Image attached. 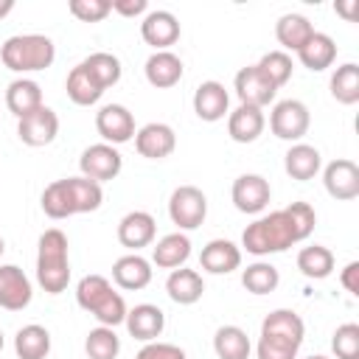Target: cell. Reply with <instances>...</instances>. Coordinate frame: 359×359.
Returning <instances> with one entry per match:
<instances>
[{
	"mask_svg": "<svg viewBox=\"0 0 359 359\" xmlns=\"http://www.w3.org/2000/svg\"><path fill=\"white\" fill-rule=\"evenodd\" d=\"M317 224V213L309 202H292L283 210H272L269 216L255 219L241 233V247L250 255H275L289 250L297 241H306Z\"/></svg>",
	"mask_w": 359,
	"mask_h": 359,
	"instance_id": "cell-1",
	"label": "cell"
},
{
	"mask_svg": "<svg viewBox=\"0 0 359 359\" xmlns=\"http://www.w3.org/2000/svg\"><path fill=\"white\" fill-rule=\"evenodd\" d=\"M42 210L48 219H67L76 213H93L104 202V191L95 180L87 177H65L50 182L42 191Z\"/></svg>",
	"mask_w": 359,
	"mask_h": 359,
	"instance_id": "cell-2",
	"label": "cell"
},
{
	"mask_svg": "<svg viewBox=\"0 0 359 359\" xmlns=\"http://www.w3.org/2000/svg\"><path fill=\"white\" fill-rule=\"evenodd\" d=\"M303 337H306V325L300 314L292 309H275L261 323L255 353L258 359H297Z\"/></svg>",
	"mask_w": 359,
	"mask_h": 359,
	"instance_id": "cell-3",
	"label": "cell"
},
{
	"mask_svg": "<svg viewBox=\"0 0 359 359\" xmlns=\"http://www.w3.org/2000/svg\"><path fill=\"white\" fill-rule=\"evenodd\" d=\"M67 236L59 227H48L36 244V283L48 294H62L70 283Z\"/></svg>",
	"mask_w": 359,
	"mask_h": 359,
	"instance_id": "cell-4",
	"label": "cell"
},
{
	"mask_svg": "<svg viewBox=\"0 0 359 359\" xmlns=\"http://www.w3.org/2000/svg\"><path fill=\"white\" fill-rule=\"evenodd\" d=\"M76 303L84 311H90L98 320V325H107V328L121 325L129 311L121 292H115L104 275H84L76 286Z\"/></svg>",
	"mask_w": 359,
	"mask_h": 359,
	"instance_id": "cell-5",
	"label": "cell"
},
{
	"mask_svg": "<svg viewBox=\"0 0 359 359\" xmlns=\"http://www.w3.org/2000/svg\"><path fill=\"white\" fill-rule=\"evenodd\" d=\"M0 59L14 73H36V70H45L53 65L56 45L45 34H17L3 42Z\"/></svg>",
	"mask_w": 359,
	"mask_h": 359,
	"instance_id": "cell-6",
	"label": "cell"
},
{
	"mask_svg": "<svg viewBox=\"0 0 359 359\" xmlns=\"http://www.w3.org/2000/svg\"><path fill=\"white\" fill-rule=\"evenodd\" d=\"M168 216L180 230H196L208 216V196L196 185H180L171 191Z\"/></svg>",
	"mask_w": 359,
	"mask_h": 359,
	"instance_id": "cell-7",
	"label": "cell"
},
{
	"mask_svg": "<svg viewBox=\"0 0 359 359\" xmlns=\"http://www.w3.org/2000/svg\"><path fill=\"white\" fill-rule=\"evenodd\" d=\"M309 123H311V115H309V107L297 98H283L272 107L269 112V129L275 137L280 140H300L306 132H309Z\"/></svg>",
	"mask_w": 359,
	"mask_h": 359,
	"instance_id": "cell-8",
	"label": "cell"
},
{
	"mask_svg": "<svg viewBox=\"0 0 359 359\" xmlns=\"http://www.w3.org/2000/svg\"><path fill=\"white\" fill-rule=\"evenodd\" d=\"M79 168H81V177L95 180V182L101 185V182H109V180H115V177L121 174L123 157H121V151H118L115 146H109V143H93V146H87V149L81 151Z\"/></svg>",
	"mask_w": 359,
	"mask_h": 359,
	"instance_id": "cell-9",
	"label": "cell"
},
{
	"mask_svg": "<svg viewBox=\"0 0 359 359\" xmlns=\"http://www.w3.org/2000/svg\"><path fill=\"white\" fill-rule=\"evenodd\" d=\"M95 129L109 146H121L135 137V115L123 104H104L95 112Z\"/></svg>",
	"mask_w": 359,
	"mask_h": 359,
	"instance_id": "cell-10",
	"label": "cell"
},
{
	"mask_svg": "<svg viewBox=\"0 0 359 359\" xmlns=\"http://www.w3.org/2000/svg\"><path fill=\"white\" fill-rule=\"evenodd\" d=\"M56 135H59V115L45 104L17 121V137L25 146H34V149L48 146L56 140Z\"/></svg>",
	"mask_w": 359,
	"mask_h": 359,
	"instance_id": "cell-11",
	"label": "cell"
},
{
	"mask_svg": "<svg viewBox=\"0 0 359 359\" xmlns=\"http://www.w3.org/2000/svg\"><path fill=\"white\" fill-rule=\"evenodd\" d=\"M233 90H236V95H238L241 104H250V107H258V109H264L266 104H272L275 101V93H278V87L255 65H247V67H241L236 73Z\"/></svg>",
	"mask_w": 359,
	"mask_h": 359,
	"instance_id": "cell-12",
	"label": "cell"
},
{
	"mask_svg": "<svg viewBox=\"0 0 359 359\" xmlns=\"http://www.w3.org/2000/svg\"><path fill=\"white\" fill-rule=\"evenodd\" d=\"M323 185L328 191V196L348 202L359 196V165L353 160L337 157L323 168Z\"/></svg>",
	"mask_w": 359,
	"mask_h": 359,
	"instance_id": "cell-13",
	"label": "cell"
},
{
	"mask_svg": "<svg viewBox=\"0 0 359 359\" xmlns=\"http://www.w3.org/2000/svg\"><path fill=\"white\" fill-rule=\"evenodd\" d=\"M230 196H233L236 210L255 216V213H261L269 205L272 188H269V182L261 174H241V177H236Z\"/></svg>",
	"mask_w": 359,
	"mask_h": 359,
	"instance_id": "cell-14",
	"label": "cell"
},
{
	"mask_svg": "<svg viewBox=\"0 0 359 359\" xmlns=\"http://www.w3.org/2000/svg\"><path fill=\"white\" fill-rule=\"evenodd\" d=\"M34 297L28 275L17 264H0V309L22 311Z\"/></svg>",
	"mask_w": 359,
	"mask_h": 359,
	"instance_id": "cell-15",
	"label": "cell"
},
{
	"mask_svg": "<svg viewBox=\"0 0 359 359\" xmlns=\"http://www.w3.org/2000/svg\"><path fill=\"white\" fill-rule=\"evenodd\" d=\"M135 149L146 160H163L177 149V135L168 123L151 121L135 132Z\"/></svg>",
	"mask_w": 359,
	"mask_h": 359,
	"instance_id": "cell-16",
	"label": "cell"
},
{
	"mask_svg": "<svg viewBox=\"0 0 359 359\" xmlns=\"http://www.w3.org/2000/svg\"><path fill=\"white\" fill-rule=\"evenodd\" d=\"M140 36L154 50H168L180 39V20L165 8L149 11L143 17V22H140Z\"/></svg>",
	"mask_w": 359,
	"mask_h": 359,
	"instance_id": "cell-17",
	"label": "cell"
},
{
	"mask_svg": "<svg viewBox=\"0 0 359 359\" xmlns=\"http://www.w3.org/2000/svg\"><path fill=\"white\" fill-rule=\"evenodd\" d=\"M154 236H157V222L146 210H129L118 222V241L132 252H137L140 247H149Z\"/></svg>",
	"mask_w": 359,
	"mask_h": 359,
	"instance_id": "cell-18",
	"label": "cell"
},
{
	"mask_svg": "<svg viewBox=\"0 0 359 359\" xmlns=\"http://www.w3.org/2000/svg\"><path fill=\"white\" fill-rule=\"evenodd\" d=\"M227 107H230V93L224 90L222 81H202L194 93V112L199 121H222L227 115Z\"/></svg>",
	"mask_w": 359,
	"mask_h": 359,
	"instance_id": "cell-19",
	"label": "cell"
},
{
	"mask_svg": "<svg viewBox=\"0 0 359 359\" xmlns=\"http://www.w3.org/2000/svg\"><path fill=\"white\" fill-rule=\"evenodd\" d=\"M126 331L135 337V339H140V342H154L160 334H163V328H165V314H163V309L160 306H151V303H140V306H135V309H129L126 311Z\"/></svg>",
	"mask_w": 359,
	"mask_h": 359,
	"instance_id": "cell-20",
	"label": "cell"
},
{
	"mask_svg": "<svg viewBox=\"0 0 359 359\" xmlns=\"http://www.w3.org/2000/svg\"><path fill=\"white\" fill-rule=\"evenodd\" d=\"M199 266L210 275H227L241 266V250L227 238H213L199 252Z\"/></svg>",
	"mask_w": 359,
	"mask_h": 359,
	"instance_id": "cell-21",
	"label": "cell"
},
{
	"mask_svg": "<svg viewBox=\"0 0 359 359\" xmlns=\"http://www.w3.org/2000/svg\"><path fill=\"white\" fill-rule=\"evenodd\" d=\"M112 280L126 289V292H137V289H146L151 283V261H146L143 255L137 252H129V255H121L115 264H112Z\"/></svg>",
	"mask_w": 359,
	"mask_h": 359,
	"instance_id": "cell-22",
	"label": "cell"
},
{
	"mask_svg": "<svg viewBox=\"0 0 359 359\" xmlns=\"http://www.w3.org/2000/svg\"><path fill=\"white\" fill-rule=\"evenodd\" d=\"M266 126V118H264V109L258 107H250V104H238L230 115H227V135L236 140V143H252L261 137Z\"/></svg>",
	"mask_w": 359,
	"mask_h": 359,
	"instance_id": "cell-23",
	"label": "cell"
},
{
	"mask_svg": "<svg viewBox=\"0 0 359 359\" xmlns=\"http://www.w3.org/2000/svg\"><path fill=\"white\" fill-rule=\"evenodd\" d=\"M146 81L157 90H168L174 87L180 79H182V59L171 50H154L149 59H146Z\"/></svg>",
	"mask_w": 359,
	"mask_h": 359,
	"instance_id": "cell-24",
	"label": "cell"
},
{
	"mask_svg": "<svg viewBox=\"0 0 359 359\" xmlns=\"http://www.w3.org/2000/svg\"><path fill=\"white\" fill-rule=\"evenodd\" d=\"M188 258H191V238L182 230L163 236L151 250V264L160 269H180L185 266Z\"/></svg>",
	"mask_w": 359,
	"mask_h": 359,
	"instance_id": "cell-25",
	"label": "cell"
},
{
	"mask_svg": "<svg viewBox=\"0 0 359 359\" xmlns=\"http://www.w3.org/2000/svg\"><path fill=\"white\" fill-rule=\"evenodd\" d=\"M165 292L174 303L180 306H194L196 300H202L205 294V280L196 269H188V266H180V269H171L168 280H165Z\"/></svg>",
	"mask_w": 359,
	"mask_h": 359,
	"instance_id": "cell-26",
	"label": "cell"
},
{
	"mask_svg": "<svg viewBox=\"0 0 359 359\" xmlns=\"http://www.w3.org/2000/svg\"><path fill=\"white\" fill-rule=\"evenodd\" d=\"M65 90H67V98H70L73 104H79V107H93V104H98L101 95L107 93V90L98 84V79H95L81 62L67 73Z\"/></svg>",
	"mask_w": 359,
	"mask_h": 359,
	"instance_id": "cell-27",
	"label": "cell"
},
{
	"mask_svg": "<svg viewBox=\"0 0 359 359\" xmlns=\"http://www.w3.org/2000/svg\"><path fill=\"white\" fill-rule=\"evenodd\" d=\"M6 107H8L11 115H17V121L25 118L28 112H34V109L42 107V87L34 79H25V76L22 79H14L6 87Z\"/></svg>",
	"mask_w": 359,
	"mask_h": 359,
	"instance_id": "cell-28",
	"label": "cell"
},
{
	"mask_svg": "<svg viewBox=\"0 0 359 359\" xmlns=\"http://www.w3.org/2000/svg\"><path fill=\"white\" fill-rule=\"evenodd\" d=\"M297 59H300V65L309 67L311 73H320V70H325V67L334 65V59H337V42H334L328 34L314 31V34L309 36V42L297 50Z\"/></svg>",
	"mask_w": 359,
	"mask_h": 359,
	"instance_id": "cell-29",
	"label": "cell"
},
{
	"mask_svg": "<svg viewBox=\"0 0 359 359\" xmlns=\"http://www.w3.org/2000/svg\"><path fill=\"white\" fill-rule=\"evenodd\" d=\"M320 165H323V157H320V151H317L314 146H309V143H294V146L283 154V168H286V174H289L292 180H297V182L314 180L317 171H320Z\"/></svg>",
	"mask_w": 359,
	"mask_h": 359,
	"instance_id": "cell-30",
	"label": "cell"
},
{
	"mask_svg": "<svg viewBox=\"0 0 359 359\" xmlns=\"http://www.w3.org/2000/svg\"><path fill=\"white\" fill-rule=\"evenodd\" d=\"M213 351L219 359H250L252 342L244 328L238 325H222L213 334Z\"/></svg>",
	"mask_w": 359,
	"mask_h": 359,
	"instance_id": "cell-31",
	"label": "cell"
},
{
	"mask_svg": "<svg viewBox=\"0 0 359 359\" xmlns=\"http://www.w3.org/2000/svg\"><path fill=\"white\" fill-rule=\"evenodd\" d=\"M314 34V25L303 17V14H283L278 22H275V36H278V42L283 45V53L286 50H300L306 42H309V36Z\"/></svg>",
	"mask_w": 359,
	"mask_h": 359,
	"instance_id": "cell-32",
	"label": "cell"
},
{
	"mask_svg": "<svg viewBox=\"0 0 359 359\" xmlns=\"http://www.w3.org/2000/svg\"><path fill=\"white\" fill-rule=\"evenodd\" d=\"M14 351L20 359H45L50 353V331L45 325H22L14 337Z\"/></svg>",
	"mask_w": 359,
	"mask_h": 359,
	"instance_id": "cell-33",
	"label": "cell"
},
{
	"mask_svg": "<svg viewBox=\"0 0 359 359\" xmlns=\"http://www.w3.org/2000/svg\"><path fill=\"white\" fill-rule=\"evenodd\" d=\"M297 269L311 278V280H323L334 272V252L323 244H311V247H303L297 252Z\"/></svg>",
	"mask_w": 359,
	"mask_h": 359,
	"instance_id": "cell-34",
	"label": "cell"
},
{
	"mask_svg": "<svg viewBox=\"0 0 359 359\" xmlns=\"http://www.w3.org/2000/svg\"><path fill=\"white\" fill-rule=\"evenodd\" d=\"M331 95L345 107L359 101V65L356 62H345L331 73Z\"/></svg>",
	"mask_w": 359,
	"mask_h": 359,
	"instance_id": "cell-35",
	"label": "cell"
},
{
	"mask_svg": "<svg viewBox=\"0 0 359 359\" xmlns=\"http://www.w3.org/2000/svg\"><path fill=\"white\" fill-rule=\"evenodd\" d=\"M241 283L250 294H269L278 289L280 283V272L278 266H272L269 261H255L241 272Z\"/></svg>",
	"mask_w": 359,
	"mask_h": 359,
	"instance_id": "cell-36",
	"label": "cell"
},
{
	"mask_svg": "<svg viewBox=\"0 0 359 359\" xmlns=\"http://www.w3.org/2000/svg\"><path fill=\"white\" fill-rule=\"evenodd\" d=\"M95 79H98V84L107 90V87H112V84H118L121 81V59L115 56V53H107V50H98V53H90L84 62H81Z\"/></svg>",
	"mask_w": 359,
	"mask_h": 359,
	"instance_id": "cell-37",
	"label": "cell"
},
{
	"mask_svg": "<svg viewBox=\"0 0 359 359\" xmlns=\"http://www.w3.org/2000/svg\"><path fill=\"white\" fill-rule=\"evenodd\" d=\"M84 351L90 359H115L121 353V339L115 334V328H107V325H98L87 334L84 339Z\"/></svg>",
	"mask_w": 359,
	"mask_h": 359,
	"instance_id": "cell-38",
	"label": "cell"
},
{
	"mask_svg": "<svg viewBox=\"0 0 359 359\" xmlns=\"http://www.w3.org/2000/svg\"><path fill=\"white\" fill-rule=\"evenodd\" d=\"M255 67H258V70H261L278 90L292 79V70H294L292 56L283 53V50H269V53H264V56L255 62Z\"/></svg>",
	"mask_w": 359,
	"mask_h": 359,
	"instance_id": "cell-39",
	"label": "cell"
},
{
	"mask_svg": "<svg viewBox=\"0 0 359 359\" xmlns=\"http://www.w3.org/2000/svg\"><path fill=\"white\" fill-rule=\"evenodd\" d=\"M331 351L337 359H359V325L342 323L331 337Z\"/></svg>",
	"mask_w": 359,
	"mask_h": 359,
	"instance_id": "cell-40",
	"label": "cell"
},
{
	"mask_svg": "<svg viewBox=\"0 0 359 359\" xmlns=\"http://www.w3.org/2000/svg\"><path fill=\"white\" fill-rule=\"evenodd\" d=\"M67 8L81 22H101L107 14H112V3L109 0H70Z\"/></svg>",
	"mask_w": 359,
	"mask_h": 359,
	"instance_id": "cell-41",
	"label": "cell"
},
{
	"mask_svg": "<svg viewBox=\"0 0 359 359\" xmlns=\"http://www.w3.org/2000/svg\"><path fill=\"white\" fill-rule=\"evenodd\" d=\"M135 359H188L185 351L180 345H171V342H146Z\"/></svg>",
	"mask_w": 359,
	"mask_h": 359,
	"instance_id": "cell-42",
	"label": "cell"
},
{
	"mask_svg": "<svg viewBox=\"0 0 359 359\" xmlns=\"http://www.w3.org/2000/svg\"><path fill=\"white\" fill-rule=\"evenodd\" d=\"M112 3V11L121 14V17H140V14H149V3L146 0H109Z\"/></svg>",
	"mask_w": 359,
	"mask_h": 359,
	"instance_id": "cell-43",
	"label": "cell"
},
{
	"mask_svg": "<svg viewBox=\"0 0 359 359\" xmlns=\"http://www.w3.org/2000/svg\"><path fill=\"white\" fill-rule=\"evenodd\" d=\"M339 283L345 286V292H351V294H359V261H351V264L342 269V275H339Z\"/></svg>",
	"mask_w": 359,
	"mask_h": 359,
	"instance_id": "cell-44",
	"label": "cell"
},
{
	"mask_svg": "<svg viewBox=\"0 0 359 359\" xmlns=\"http://www.w3.org/2000/svg\"><path fill=\"white\" fill-rule=\"evenodd\" d=\"M356 8H359V0H348V3H334V11L342 14L348 22L356 20Z\"/></svg>",
	"mask_w": 359,
	"mask_h": 359,
	"instance_id": "cell-45",
	"label": "cell"
},
{
	"mask_svg": "<svg viewBox=\"0 0 359 359\" xmlns=\"http://www.w3.org/2000/svg\"><path fill=\"white\" fill-rule=\"evenodd\" d=\"M14 11V0H0V20Z\"/></svg>",
	"mask_w": 359,
	"mask_h": 359,
	"instance_id": "cell-46",
	"label": "cell"
},
{
	"mask_svg": "<svg viewBox=\"0 0 359 359\" xmlns=\"http://www.w3.org/2000/svg\"><path fill=\"white\" fill-rule=\"evenodd\" d=\"M3 252H6V241H3V236H0V258H3Z\"/></svg>",
	"mask_w": 359,
	"mask_h": 359,
	"instance_id": "cell-47",
	"label": "cell"
},
{
	"mask_svg": "<svg viewBox=\"0 0 359 359\" xmlns=\"http://www.w3.org/2000/svg\"><path fill=\"white\" fill-rule=\"evenodd\" d=\"M306 359H328V356H323V353H311V356H306Z\"/></svg>",
	"mask_w": 359,
	"mask_h": 359,
	"instance_id": "cell-48",
	"label": "cell"
},
{
	"mask_svg": "<svg viewBox=\"0 0 359 359\" xmlns=\"http://www.w3.org/2000/svg\"><path fill=\"white\" fill-rule=\"evenodd\" d=\"M3 345H6V339H3V331H0V351H3Z\"/></svg>",
	"mask_w": 359,
	"mask_h": 359,
	"instance_id": "cell-49",
	"label": "cell"
}]
</instances>
